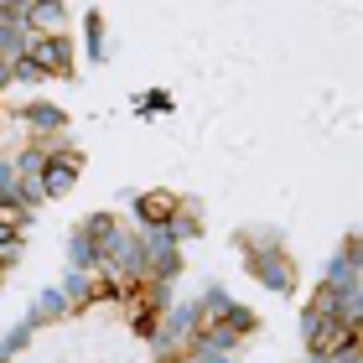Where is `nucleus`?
I'll list each match as a JSON object with an SVG mask.
<instances>
[{
	"label": "nucleus",
	"instance_id": "f257e3e1",
	"mask_svg": "<svg viewBox=\"0 0 363 363\" xmlns=\"http://www.w3.org/2000/svg\"><path fill=\"white\" fill-rule=\"evenodd\" d=\"M140 208H145V218H156V223H161V218H172V208H177V197H172V192H151V197H145V203H140Z\"/></svg>",
	"mask_w": 363,
	"mask_h": 363
}]
</instances>
